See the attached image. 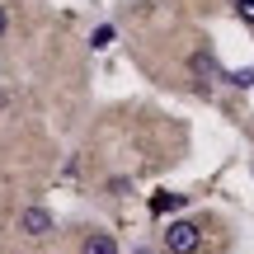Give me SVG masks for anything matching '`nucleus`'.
I'll return each instance as SVG.
<instances>
[{"label": "nucleus", "mask_w": 254, "mask_h": 254, "mask_svg": "<svg viewBox=\"0 0 254 254\" xmlns=\"http://www.w3.org/2000/svg\"><path fill=\"white\" fill-rule=\"evenodd\" d=\"M5 104H9V94H5V90H0V109H5Z\"/></svg>", "instance_id": "9d476101"}, {"label": "nucleus", "mask_w": 254, "mask_h": 254, "mask_svg": "<svg viewBox=\"0 0 254 254\" xmlns=\"http://www.w3.org/2000/svg\"><path fill=\"white\" fill-rule=\"evenodd\" d=\"M231 80H236V85H254V71H236Z\"/></svg>", "instance_id": "0eeeda50"}, {"label": "nucleus", "mask_w": 254, "mask_h": 254, "mask_svg": "<svg viewBox=\"0 0 254 254\" xmlns=\"http://www.w3.org/2000/svg\"><path fill=\"white\" fill-rule=\"evenodd\" d=\"M5 28H9V14H5V5H0V38H5Z\"/></svg>", "instance_id": "6e6552de"}, {"label": "nucleus", "mask_w": 254, "mask_h": 254, "mask_svg": "<svg viewBox=\"0 0 254 254\" xmlns=\"http://www.w3.org/2000/svg\"><path fill=\"white\" fill-rule=\"evenodd\" d=\"M19 231L33 236V240H43V236H52V231H57V221H52V212H47V207H24V212H19Z\"/></svg>", "instance_id": "f03ea898"}, {"label": "nucleus", "mask_w": 254, "mask_h": 254, "mask_svg": "<svg viewBox=\"0 0 254 254\" xmlns=\"http://www.w3.org/2000/svg\"><path fill=\"white\" fill-rule=\"evenodd\" d=\"M113 33H118L113 24H99V28L90 33V47H109V43H113Z\"/></svg>", "instance_id": "39448f33"}, {"label": "nucleus", "mask_w": 254, "mask_h": 254, "mask_svg": "<svg viewBox=\"0 0 254 254\" xmlns=\"http://www.w3.org/2000/svg\"><path fill=\"white\" fill-rule=\"evenodd\" d=\"M236 14H240V19H245V24H250V28H254V0H236Z\"/></svg>", "instance_id": "423d86ee"}, {"label": "nucleus", "mask_w": 254, "mask_h": 254, "mask_svg": "<svg viewBox=\"0 0 254 254\" xmlns=\"http://www.w3.org/2000/svg\"><path fill=\"white\" fill-rule=\"evenodd\" d=\"M151 207H155V212H174V207H184V193H155Z\"/></svg>", "instance_id": "20e7f679"}, {"label": "nucleus", "mask_w": 254, "mask_h": 254, "mask_svg": "<svg viewBox=\"0 0 254 254\" xmlns=\"http://www.w3.org/2000/svg\"><path fill=\"white\" fill-rule=\"evenodd\" d=\"M80 254H118V240H113L109 231H90V236L80 240Z\"/></svg>", "instance_id": "7ed1b4c3"}, {"label": "nucleus", "mask_w": 254, "mask_h": 254, "mask_svg": "<svg viewBox=\"0 0 254 254\" xmlns=\"http://www.w3.org/2000/svg\"><path fill=\"white\" fill-rule=\"evenodd\" d=\"M160 250H165V254H198V250H202V226H198V221L174 217L170 226L160 231Z\"/></svg>", "instance_id": "f257e3e1"}, {"label": "nucleus", "mask_w": 254, "mask_h": 254, "mask_svg": "<svg viewBox=\"0 0 254 254\" xmlns=\"http://www.w3.org/2000/svg\"><path fill=\"white\" fill-rule=\"evenodd\" d=\"M132 254H155V250H146V245H136V250H132Z\"/></svg>", "instance_id": "1a4fd4ad"}]
</instances>
